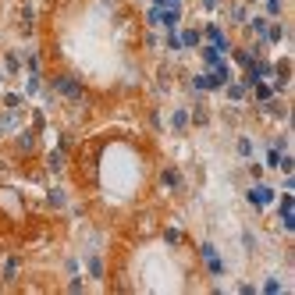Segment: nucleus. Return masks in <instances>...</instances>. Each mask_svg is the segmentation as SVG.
I'll list each match as a JSON object with an SVG mask.
<instances>
[{
    "instance_id": "10",
    "label": "nucleus",
    "mask_w": 295,
    "mask_h": 295,
    "mask_svg": "<svg viewBox=\"0 0 295 295\" xmlns=\"http://www.w3.org/2000/svg\"><path fill=\"white\" fill-rule=\"evenodd\" d=\"M4 72H11V75L18 72V57H14V54H7V57H4Z\"/></svg>"
},
{
    "instance_id": "8",
    "label": "nucleus",
    "mask_w": 295,
    "mask_h": 295,
    "mask_svg": "<svg viewBox=\"0 0 295 295\" xmlns=\"http://www.w3.org/2000/svg\"><path fill=\"white\" fill-rule=\"evenodd\" d=\"M171 125H174V128L181 132V128L189 125V114H185V110H174V118H171Z\"/></svg>"
},
{
    "instance_id": "13",
    "label": "nucleus",
    "mask_w": 295,
    "mask_h": 295,
    "mask_svg": "<svg viewBox=\"0 0 295 295\" xmlns=\"http://www.w3.org/2000/svg\"><path fill=\"white\" fill-rule=\"evenodd\" d=\"M231 18L235 21H245V7H231Z\"/></svg>"
},
{
    "instance_id": "1",
    "label": "nucleus",
    "mask_w": 295,
    "mask_h": 295,
    "mask_svg": "<svg viewBox=\"0 0 295 295\" xmlns=\"http://www.w3.org/2000/svg\"><path fill=\"white\" fill-rule=\"evenodd\" d=\"M0 214H7L11 221L25 217V207H21V196L14 189H0Z\"/></svg>"
},
{
    "instance_id": "12",
    "label": "nucleus",
    "mask_w": 295,
    "mask_h": 295,
    "mask_svg": "<svg viewBox=\"0 0 295 295\" xmlns=\"http://www.w3.org/2000/svg\"><path fill=\"white\" fill-rule=\"evenodd\" d=\"M267 11H270V14H278V11H281V0H267Z\"/></svg>"
},
{
    "instance_id": "3",
    "label": "nucleus",
    "mask_w": 295,
    "mask_h": 295,
    "mask_svg": "<svg viewBox=\"0 0 295 295\" xmlns=\"http://www.w3.org/2000/svg\"><path fill=\"white\" fill-rule=\"evenodd\" d=\"M203 256H207V270H210V274H221V270H224V263H221L214 245H203Z\"/></svg>"
},
{
    "instance_id": "14",
    "label": "nucleus",
    "mask_w": 295,
    "mask_h": 295,
    "mask_svg": "<svg viewBox=\"0 0 295 295\" xmlns=\"http://www.w3.org/2000/svg\"><path fill=\"white\" fill-rule=\"evenodd\" d=\"M18 103H21V100H18L14 93H7V96H4V107H18Z\"/></svg>"
},
{
    "instance_id": "11",
    "label": "nucleus",
    "mask_w": 295,
    "mask_h": 295,
    "mask_svg": "<svg viewBox=\"0 0 295 295\" xmlns=\"http://www.w3.org/2000/svg\"><path fill=\"white\" fill-rule=\"evenodd\" d=\"M249 153H253V143H249V139H238V156H249Z\"/></svg>"
},
{
    "instance_id": "5",
    "label": "nucleus",
    "mask_w": 295,
    "mask_h": 295,
    "mask_svg": "<svg viewBox=\"0 0 295 295\" xmlns=\"http://www.w3.org/2000/svg\"><path fill=\"white\" fill-rule=\"evenodd\" d=\"M178 39H181V47H199V32H196V29H185Z\"/></svg>"
},
{
    "instance_id": "4",
    "label": "nucleus",
    "mask_w": 295,
    "mask_h": 295,
    "mask_svg": "<svg viewBox=\"0 0 295 295\" xmlns=\"http://www.w3.org/2000/svg\"><path fill=\"white\" fill-rule=\"evenodd\" d=\"M207 39L214 43L217 50H228V39H224V32H221L217 25H207Z\"/></svg>"
},
{
    "instance_id": "7",
    "label": "nucleus",
    "mask_w": 295,
    "mask_h": 295,
    "mask_svg": "<svg viewBox=\"0 0 295 295\" xmlns=\"http://www.w3.org/2000/svg\"><path fill=\"white\" fill-rule=\"evenodd\" d=\"M245 96V82H231L228 85V100H242Z\"/></svg>"
},
{
    "instance_id": "9",
    "label": "nucleus",
    "mask_w": 295,
    "mask_h": 295,
    "mask_svg": "<svg viewBox=\"0 0 295 295\" xmlns=\"http://www.w3.org/2000/svg\"><path fill=\"white\" fill-rule=\"evenodd\" d=\"M89 274H93V278H100V274H103V260H100V256L89 260Z\"/></svg>"
},
{
    "instance_id": "2",
    "label": "nucleus",
    "mask_w": 295,
    "mask_h": 295,
    "mask_svg": "<svg viewBox=\"0 0 295 295\" xmlns=\"http://www.w3.org/2000/svg\"><path fill=\"white\" fill-rule=\"evenodd\" d=\"M249 203H253V207H270V203H274V192H270V189H253V192H249Z\"/></svg>"
},
{
    "instance_id": "6",
    "label": "nucleus",
    "mask_w": 295,
    "mask_h": 295,
    "mask_svg": "<svg viewBox=\"0 0 295 295\" xmlns=\"http://www.w3.org/2000/svg\"><path fill=\"white\" fill-rule=\"evenodd\" d=\"M256 100H260V103H270V100H274V85H263V82H260V85H256Z\"/></svg>"
}]
</instances>
